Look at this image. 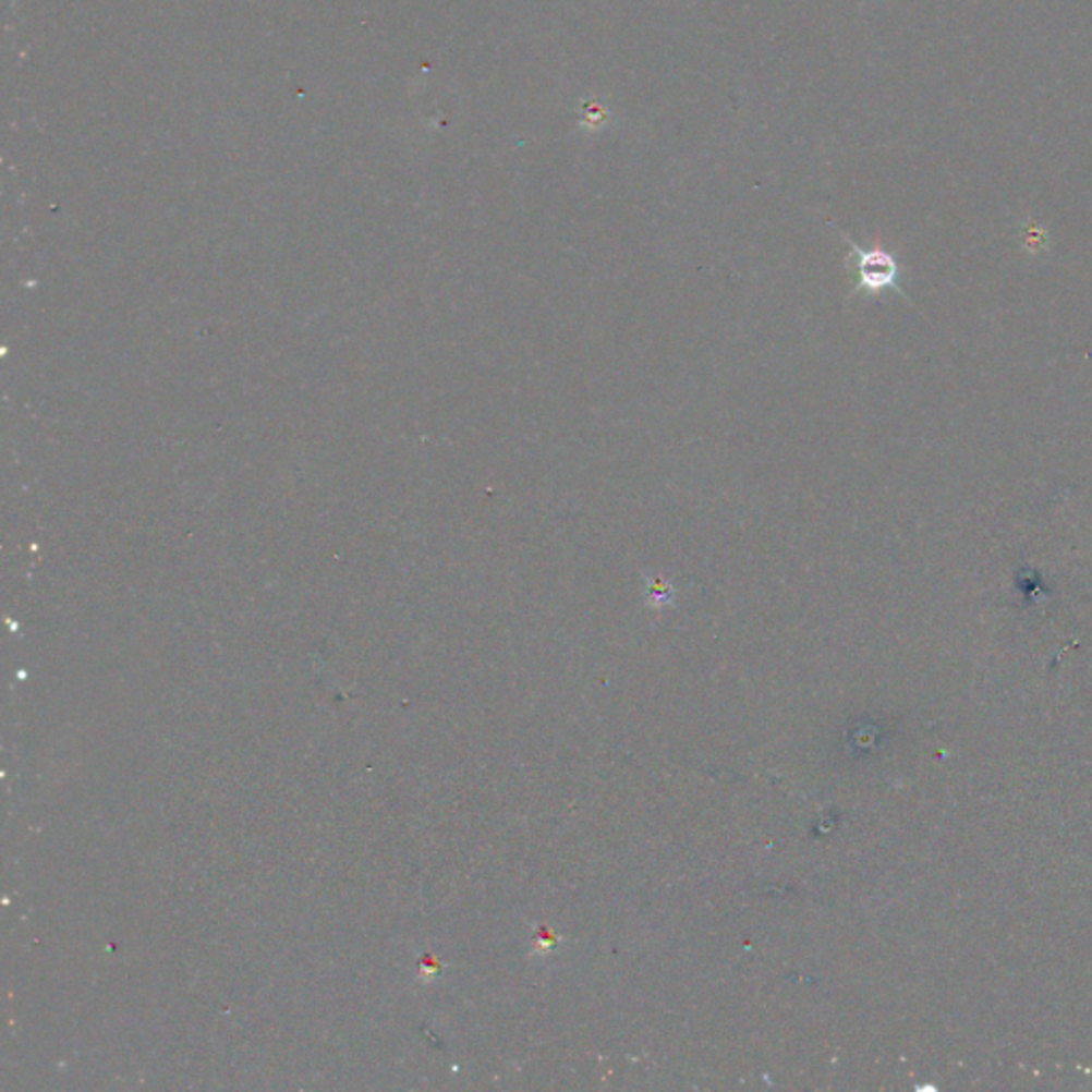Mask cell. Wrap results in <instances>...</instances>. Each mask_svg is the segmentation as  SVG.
Here are the masks:
<instances>
[{"mask_svg":"<svg viewBox=\"0 0 1092 1092\" xmlns=\"http://www.w3.org/2000/svg\"><path fill=\"white\" fill-rule=\"evenodd\" d=\"M839 233L845 244L849 246V260L856 274V287L849 298L866 295L869 299H875L886 291H896L900 298H907L898 284L900 265L890 250L884 248L882 244H875L873 248H862L849 235H845L844 231Z\"/></svg>","mask_w":1092,"mask_h":1092,"instance_id":"6da1fadb","label":"cell"}]
</instances>
